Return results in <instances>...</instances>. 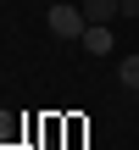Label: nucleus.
I'll return each instance as SVG.
<instances>
[{
  "mask_svg": "<svg viewBox=\"0 0 139 150\" xmlns=\"http://www.w3.org/2000/svg\"><path fill=\"white\" fill-rule=\"evenodd\" d=\"M45 22H50V33L56 39H84V28H89V17H84V6H50L45 11Z\"/></svg>",
  "mask_w": 139,
  "mask_h": 150,
  "instance_id": "obj_1",
  "label": "nucleus"
},
{
  "mask_svg": "<svg viewBox=\"0 0 139 150\" xmlns=\"http://www.w3.org/2000/svg\"><path fill=\"white\" fill-rule=\"evenodd\" d=\"M84 50H89V56H111V50H117L111 22H89V28H84Z\"/></svg>",
  "mask_w": 139,
  "mask_h": 150,
  "instance_id": "obj_2",
  "label": "nucleus"
},
{
  "mask_svg": "<svg viewBox=\"0 0 139 150\" xmlns=\"http://www.w3.org/2000/svg\"><path fill=\"white\" fill-rule=\"evenodd\" d=\"M84 17H89V22H111V17H123V11H117V0H84Z\"/></svg>",
  "mask_w": 139,
  "mask_h": 150,
  "instance_id": "obj_3",
  "label": "nucleus"
},
{
  "mask_svg": "<svg viewBox=\"0 0 139 150\" xmlns=\"http://www.w3.org/2000/svg\"><path fill=\"white\" fill-rule=\"evenodd\" d=\"M117 83H123V89H139V56L117 61Z\"/></svg>",
  "mask_w": 139,
  "mask_h": 150,
  "instance_id": "obj_4",
  "label": "nucleus"
}]
</instances>
